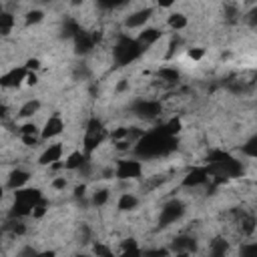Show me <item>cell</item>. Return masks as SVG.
<instances>
[{
	"label": "cell",
	"instance_id": "36",
	"mask_svg": "<svg viewBox=\"0 0 257 257\" xmlns=\"http://www.w3.org/2000/svg\"><path fill=\"white\" fill-rule=\"evenodd\" d=\"M187 56H189L191 60H201V58L205 56V50H203V48H189Z\"/></svg>",
	"mask_w": 257,
	"mask_h": 257
},
{
	"label": "cell",
	"instance_id": "10",
	"mask_svg": "<svg viewBox=\"0 0 257 257\" xmlns=\"http://www.w3.org/2000/svg\"><path fill=\"white\" fill-rule=\"evenodd\" d=\"M62 131H64V120L58 114H52V116H48L44 120V124L40 128V139L42 141H50V139L58 137Z\"/></svg>",
	"mask_w": 257,
	"mask_h": 257
},
{
	"label": "cell",
	"instance_id": "22",
	"mask_svg": "<svg viewBox=\"0 0 257 257\" xmlns=\"http://www.w3.org/2000/svg\"><path fill=\"white\" fill-rule=\"evenodd\" d=\"M159 78L167 84H177L181 80V72L173 66H163V68H159Z\"/></svg>",
	"mask_w": 257,
	"mask_h": 257
},
{
	"label": "cell",
	"instance_id": "20",
	"mask_svg": "<svg viewBox=\"0 0 257 257\" xmlns=\"http://www.w3.org/2000/svg\"><path fill=\"white\" fill-rule=\"evenodd\" d=\"M237 225H239L243 235H253V231H255V217L251 213H243L241 211L237 215Z\"/></svg>",
	"mask_w": 257,
	"mask_h": 257
},
{
	"label": "cell",
	"instance_id": "8",
	"mask_svg": "<svg viewBox=\"0 0 257 257\" xmlns=\"http://www.w3.org/2000/svg\"><path fill=\"white\" fill-rule=\"evenodd\" d=\"M153 12H155L153 6H143L135 12H128L122 24H124V28H145V24L151 20Z\"/></svg>",
	"mask_w": 257,
	"mask_h": 257
},
{
	"label": "cell",
	"instance_id": "47",
	"mask_svg": "<svg viewBox=\"0 0 257 257\" xmlns=\"http://www.w3.org/2000/svg\"><path fill=\"white\" fill-rule=\"evenodd\" d=\"M72 257H88V255H84V253H76V255H72Z\"/></svg>",
	"mask_w": 257,
	"mask_h": 257
},
{
	"label": "cell",
	"instance_id": "30",
	"mask_svg": "<svg viewBox=\"0 0 257 257\" xmlns=\"http://www.w3.org/2000/svg\"><path fill=\"white\" fill-rule=\"evenodd\" d=\"M42 20H44V12H42L40 8H32V10H28L26 16H24V22H26V24H38V22H42Z\"/></svg>",
	"mask_w": 257,
	"mask_h": 257
},
{
	"label": "cell",
	"instance_id": "29",
	"mask_svg": "<svg viewBox=\"0 0 257 257\" xmlns=\"http://www.w3.org/2000/svg\"><path fill=\"white\" fill-rule=\"evenodd\" d=\"M241 153L247 155L249 159H255L257 157V137L253 135L245 145H241Z\"/></svg>",
	"mask_w": 257,
	"mask_h": 257
},
{
	"label": "cell",
	"instance_id": "28",
	"mask_svg": "<svg viewBox=\"0 0 257 257\" xmlns=\"http://www.w3.org/2000/svg\"><path fill=\"white\" fill-rule=\"evenodd\" d=\"M14 22H16V18H14L12 12H4V10H0V32H2V34H6V32L14 26Z\"/></svg>",
	"mask_w": 257,
	"mask_h": 257
},
{
	"label": "cell",
	"instance_id": "7",
	"mask_svg": "<svg viewBox=\"0 0 257 257\" xmlns=\"http://www.w3.org/2000/svg\"><path fill=\"white\" fill-rule=\"evenodd\" d=\"M207 183H209V167L199 165V167H193L191 171H187V175L181 181V187L195 189V187H201V185H207Z\"/></svg>",
	"mask_w": 257,
	"mask_h": 257
},
{
	"label": "cell",
	"instance_id": "15",
	"mask_svg": "<svg viewBox=\"0 0 257 257\" xmlns=\"http://www.w3.org/2000/svg\"><path fill=\"white\" fill-rule=\"evenodd\" d=\"M40 199H42V191L38 187H22V189L14 191V201L24 203L28 207H34Z\"/></svg>",
	"mask_w": 257,
	"mask_h": 257
},
{
	"label": "cell",
	"instance_id": "23",
	"mask_svg": "<svg viewBox=\"0 0 257 257\" xmlns=\"http://www.w3.org/2000/svg\"><path fill=\"white\" fill-rule=\"evenodd\" d=\"M137 205H139V197L133 193H122L116 203L118 211H133V209H137Z\"/></svg>",
	"mask_w": 257,
	"mask_h": 257
},
{
	"label": "cell",
	"instance_id": "46",
	"mask_svg": "<svg viewBox=\"0 0 257 257\" xmlns=\"http://www.w3.org/2000/svg\"><path fill=\"white\" fill-rule=\"evenodd\" d=\"M2 197H4V187L0 185V201H2Z\"/></svg>",
	"mask_w": 257,
	"mask_h": 257
},
{
	"label": "cell",
	"instance_id": "41",
	"mask_svg": "<svg viewBox=\"0 0 257 257\" xmlns=\"http://www.w3.org/2000/svg\"><path fill=\"white\" fill-rule=\"evenodd\" d=\"M24 82H26V84H30V86H32V84H36V82H38V76H36V72H28Z\"/></svg>",
	"mask_w": 257,
	"mask_h": 257
},
{
	"label": "cell",
	"instance_id": "5",
	"mask_svg": "<svg viewBox=\"0 0 257 257\" xmlns=\"http://www.w3.org/2000/svg\"><path fill=\"white\" fill-rule=\"evenodd\" d=\"M112 173L118 181H135L143 175V163L139 159H120Z\"/></svg>",
	"mask_w": 257,
	"mask_h": 257
},
{
	"label": "cell",
	"instance_id": "18",
	"mask_svg": "<svg viewBox=\"0 0 257 257\" xmlns=\"http://www.w3.org/2000/svg\"><path fill=\"white\" fill-rule=\"evenodd\" d=\"M229 255V241L225 237H215L209 243L207 257H227Z\"/></svg>",
	"mask_w": 257,
	"mask_h": 257
},
{
	"label": "cell",
	"instance_id": "42",
	"mask_svg": "<svg viewBox=\"0 0 257 257\" xmlns=\"http://www.w3.org/2000/svg\"><path fill=\"white\" fill-rule=\"evenodd\" d=\"M34 257H56V253L52 249H44V251H36Z\"/></svg>",
	"mask_w": 257,
	"mask_h": 257
},
{
	"label": "cell",
	"instance_id": "24",
	"mask_svg": "<svg viewBox=\"0 0 257 257\" xmlns=\"http://www.w3.org/2000/svg\"><path fill=\"white\" fill-rule=\"evenodd\" d=\"M167 137H177L181 131H183V122H181V118L179 116H173V118H169L163 126H159Z\"/></svg>",
	"mask_w": 257,
	"mask_h": 257
},
{
	"label": "cell",
	"instance_id": "39",
	"mask_svg": "<svg viewBox=\"0 0 257 257\" xmlns=\"http://www.w3.org/2000/svg\"><path fill=\"white\" fill-rule=\"evenodd\" d=\"M20 139H22V143H24L26 147H34V145L38 143V139H40V137H28V135H22Z\"/></svg>",
	"mask_w": 257,
	"mask_h": 257
},
{
	"label": "cell",
	"instance_id": "43",
	"mask_svg": "<svg viewBox=\"0 0 257 257\" xmlns=\"http://www.w3.org/2000/svg\"><path fill=\"white\" fill-rule=\"evenodd\" d=\"M36 255V251L32 249V247H26V249H22V253H20V257H34Z\"/></svg>",
	"mask_w": 257,
	"mask_h": 257
},
{
	"label": "cell",
	"instance_id": "1",
	"mask_svg": "<svg viewBox=\"0 0 257 257\" xmlns=\"http://www.w3.org/2000/svg\"><path fill=\"white\" fill-rule=\"evenodd\" d=\"M179 141L177 137H167L161 128L143 133V137L135 143L133 151L141 157V159H155V157H165L169 153H173L177 149Z\"/></svg>",
	"mask_w": 257,
	"mask_h": 257
},
{
	"label": "cell",
	"instance_id": "25",
	"mask_svg": "<svg viewBox=\"0 0 257 257\" xmlns=\"http://www.w3.org/2000/svg\"><path fill=\"white\" fill-rule=\"evenodd\" d=\"M38 110H40V100H38V98H30V100H26V102L20 106V110H18V116H22V118H28V116L36 114Z\"/></svg>",
	"mask_w": 257,
	"mask_h": 257
},
{
	"label": "cell",
	"instance_id": "33",
	"mask_svg": "<svg viewBox=\"0 0 257 257\" xmlns=\"http://www.w3.org/2000/svg\"><path fill=\"white\" fill-rule=\"evenodd\" d=\"M22 135H28V137H40V128L34 124V122H24L20 126V137Z\"/></svg>",
	"mask_w": 257,
	"mask_h": 257
},
{
	"label": "cell",
	"instance_id": "3",
	"mask_svg": "<svg viewBox=\"0 0 257 257\" xmlns=\"http://www.w3.org/2000/svg\"><path fill=\"white\" fill-rule=\"evenodd\" d=\"M106 128L102 126V122H100V118H96V116H90L88 118V122H86V131H84V139H82V153L86 155V157H90L100 145H102V141L106 139Z\"/></svg>",
	"mask_w": 257,
	"mask_h": 257
},
{
	"label": "cell",
	"instance_id": "19",
	"mask_svg": "<svg viewBox=\"0 0 257 257\" xmlns=\"http://www.w3.org/2000/svg\"><path fill=\"white\" fill-rule=\"evenodd\" d=\"M116 257H143V249L135 239H126L120 245V253Z\"/></svg>",
	"mask_w": 257,
	"mask_h": 257
},
{
	"label": "cell",
	"instance_id": "40",
	"mask_svg": "<svg viewBox=\"0 0 257 257\" xmlns=\"http://www.w3.org/2000/svg\"><path fill=\"white\" fill-rule=\"evenodd\" d=\"M126 88H128V80H126V78H120V80H118V84H116V94L124 92Z\"/></svg>",
	"mask_w": 257,
	"mask_h": 257
},
{
	"label": "cell",
	"instance_id": "45",
	"mask_svg": "<svg viewBox=\"0 0 257 257\" xmlns=\"http://www.w3.org/2000/svg\"><path fill=\"white\" fill-rule=\"evenodd\" d=\"M175 257H191L189 253H175Z\"/></svg>",
	"mask_w": 257,
	"mask_h": 257
},
{
	"label": "cell",
	"instance_id": "26",
	"mask_svg": "<svg viewBox=\"0 0 257 257\" xmlns=\"http://www.w3.org/2000/svg\"><path fill=\"white\" fill-rule=\"evenodd\" d=\"M6 231H10V233H14V235H24V233H26V223H24V219H10V217H8V221H6Z\"/></svg>",
	"mask_w": 257,
	"mask_h": 257
},
{
	"label": "cell",
	"instance_id": "9",
	"mask_svg": "<svg viewBox=\"0 0 257 257\" xmlns=\"http://www.w3.org/2000/svg\"><path fill=\"white\" fill-rule=\"evenodd\" d=\"M26 74H28V70L24 66H14L0 76V86L2 88H18L26 80Z\"/></svg>",
	"mask_w": 257,
	"mask_h": 257
},
{
	"label": "cell",
	"instance_id": "34",
	"mask_svg": "<svg viewBox=\"0 0 257 257\" xmlns=\"http://www.w3.org/2000/svg\"><path fill=\"white\" fill-rule=\"evenodd\" d=\"M239 257H257V243H245L239 251Z\"/></svg>",
	"mask_w": 257,
	"mask_h": 257
},
{
	"label": "cell",
	"instance_id": "13",
	"mask_svg": "<svg viewBox=\"0 0 257 257\" xmlns=\"http://www.w3.org/2000/svg\"><path fill=\"white\" fill-rule=\"evenodd\" d=\"M72 42H74V52H76V54H80V56L90 54V52L96 48V44H94V40H92L90 30H80V32L72 38Z\"/></svg>",
	"mask_w": 257,
	"mask_h": 257
},
{
	"label": "cell",
	"instance_id": "14",
	"mask_svg": "<svg viewBox=\"0 0 257 257\" xmlns=\"http://www.w3.org/2000/svg\"><path fill=\"white\" fill-rule=\"evenodd\" d=\"M161 36H163V32L159 30V28H155V26H149V28H143L139 34H137V44L143 48V52L145 50H149L153 44H157L159 40H161Z\"/></svg>",
	"mask_w": 257,
	"mask_h": 257
},
{
	"label": "cell",
	"instance_id": "37",
	"mask_svg": "<svg viewBox=\"0 0 257 257\" xmlns=\"http://www.w3.org/2000/svg\"><path fill=\"white\" fill-rule=\"evenodd\" d=\"M24 68H26L28 72H36V70L40 68V60H38V58H28L26 64H24Z\"/></svg>",
	"mask_w": 257,
	"mask_h": 257
},
{
	"label": "cell",
	"instance_id": "27",
	"mask_svg": "<svg viewBox=\"0 0 257 257\" xmlns=\"http://www.w3.org/2000/svg\"><path fill=\"white\" fill-rule=\"evenodd\" d=\"M108 197H110V191H108V189H98V191L92 193L90 205H92V207H102V205H106Z\"/></svg>",
	"mask_w": 257,
	"mask_h": 257
},
{
	"label": "cell",
	"instance_id": "31",
	"mask_svg": "<svg viewBox=\"0 0 257 257\" xmlns=\"http://www.w3.org/2000/svg\"><path fill=\"white\" fill-rule=\"evenodd\" d=\"M46 213H48V201L42 197V199L32 207V217H34V219H42Z\"/></svg>",
	"mask_w": 257,
	"mask_h": 257
},
{
	"label": "cell",
	"instance_id": "21",
	"mask_svg": "<svg viewBox=\"0 0 257 257\" xmlns=\"http://www.w3.org/2000/svg\"><path fill=\"white\" fill-rule=\"evenodd\" d=\"M167 24H169L171 30L179 32V30H183V28L189 26V18H187V14H183V12H173V14H169Z\"/></svg>",
	"mask_w": 257,
	"mask_h": 257
},
{
	"label": "cell",
	"instance_id": "32",
	"mask_svg": "<svg viewBox=\"0 0 257 257\" xmlns=\"http://www.w3.org/2000/svg\"><path fill=\"white\" fill-rule=\"evenodd\" d=\"M143 257H171L169 247H155V249H145Z\"/></svg>",
	"mask_w": 257,
	"mask_h": 257
},
{
	"label": "cell",
	"instance_id": "48",
	"mask_svg": "<svg viewBox=\"0 0 257 257\" xmlns=\"http://www.w3.org/2000/svg\"><path fill=\"white\" fill-rule=\"evenodd\" d=\"M104 257H116V255H114V253L110 251V253H108V255H104Z\"/></svg>",
	"mask_w": 257,
	"mask_h": 257
},
{
	"label": "cell",
	"instance_id": "6",
	"mask_svg": "<svg viewBox=\"0 0 257 257\" xmlns=\"http://www.w3.org/2000/svg\"><path fill=\"white\" fill-rule=\"evenodd\" d=\"M133 112L139 116V118H157L161 112H163V104L159 100H153V98H143V100H137L135 106H133Z\"/></svg>",
	"mask_w": 257,
	"mask_h": 257
},
{
	"label": "cell",
	"instance_id": "44",
	"mask_svg": "<svg viewBox=\"0 0 257 257\" xmlns=\"http://www.w3.org/2000/svg\"><path fill=\"white\" fill-rule=\"evenodd\" d=\"M84 191H86V187H84V185L76 187V189H74V197H82V195H84Z\"/></svg>",
	"mask_w": 257,
	"mask_h": 257
},
{
	"label": "cell",
	"instance_id": "16",
	"mask_svg": "<svg viewBox=\"0 0 257 257\" xmlns=\"http://www.w3.org/2000/svg\"><path fill=\"white\" fill-rule=\"evenodd\" d=\"M30 181V173L26 171V169H12L10 173H8V189H12V191H18V189H22V187H26V183Z\"/></svg>",
	"mask_w": 257,
	"mask_h": 257
},
{
	"label": "cell",
	"instance_id": "12",
	"mask_svg": "<svg viewBox=\"0 0 257 257\" xmlns=\"http://www.w3.org/2000/svg\"><path fill=\"white\" fill-rule=\"evenodd\" d=\"M169 251L171 253H189V255H193L197 251V239L191 237V235H177L171 241Z\"/></svg>",
	"mask_w": 257,
	"mask_h": 257
},
{
	"label": "cell",
	"instance_id": "38",
	"mask_svg": "<svg viewBox=\"0 0 257 257\" xmlns=\"http://www.w3.org/2000/svg\"><path fill=\"white\" fill-rule=\"evenodd\" d=\"M66 185H68V181H66L64 177H56V179H52V187H54V189H58V191H60V189H64Z\"/></svg>",
	"mask_w": 257,
	"mask_h": 257
},
{
	"label": "cell",
	"instance_id": "11",
	"mask_svg": "<svg viewBox=\"0 0 257 257\" xmlns=\"http://www.w3.org/2000/svg\"><path fill=\"white\" fill-rule=\"evenodd\" d=\"M62 153H64L62 143H52V145H48V147L40 153L38 165H42V167H52L54 163H60V161H62Z\"/></svg>",
	"mask_w": 257,
	"mask_h": 257
},
{
	"label": "cell",
	"instance_id": "4",
	"mask_svg": "<svg viewBox=\"0 0 257 257\" xmlns=\"http://www.w3.org/2000/svg\"><path fill=\"white\" fill-rule=\"evenodd\" d=\"M185 215V203L181 199H171L161 207V215H159V227H169L173 223H177L181 217Z\"/></svg>",
	"mask_w": 257,
	"mask_h": 257
},
{
	"label": "cell",
	"instance_id": "17",
	"mask_svg": "<svg viewBox=\"0 0 257 257\" xmlns=\"http://www.w3.org/2000/svg\"><path fill=\"white\" fill-rule=\"evenodd\" d=\"M86 161H88V157H86L82 151H72V153H68L66 159L62 161V167H64L66 171H78Z\"/></svg>",
	"mask_w": 257,
	"mask_h": 257
},
{
	"label": "cell",
	"instance_id": "2",
	"mask_svg": "<svg viewBox=\"0 0 257 257\" xmlns=\"http://www.w3.org/2000/svg\"><path fill=\"white\" fill-rule=\"evenodd\" d=\"M143 48L137 44L135 38L126 36V34H120L112 46V60L118 64V66H126V64H133L135 60H139L143 56Z\"/></svg>",
	"mask_w": 257,
	"mask_h": 257
},
{
	"label": "cell",
	"instance_id": "35",
	"mask_svg": "<svg viewBox=\"0 0 257 257\" xmlns=\"http://www.w3.org/2000/svg\"><path fill=\"white\" fill-rule=\"evenodd\" d=\"M112 249L108 247V245H104V243H100V241H96L94 245H92V255H96V257H104V255H108Z\"/></svg>",
	"mask_w": 257,
	"mask_h": 257
}]
</instances>
